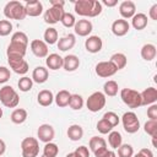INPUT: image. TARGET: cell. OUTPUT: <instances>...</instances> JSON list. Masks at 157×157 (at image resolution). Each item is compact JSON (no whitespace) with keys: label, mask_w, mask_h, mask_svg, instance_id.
I'll use <instances>...</instances> for the list:
<instances>
[{"label":"cell","mask_w":157,"mask_h":157,"mask_svg":"<svg viewBox=\"0 0 157 157\" xmlns=\"http://www.w3.org/2000/svg\"><path fill=\"white\" fill-rule=\"evenodd\" d=\"M147 117L150 120H157V104H151L147 108Z\"/></svg>","instance_id":"cell-47"},{"label":"cell","mask_w":157,"mask_h":157,"mask_svg":"<svg viewBox=\"0 0 157 157\" xmlns=\"http://www.w3.org/2000/svg\"><path fill=\"white\" fill-rule=\"evenodd\" d=\"M94 71L96 74L99 76V77H103V78H107V77H110L113 75L117 74V67L113 65V63H110L109 60L108 61H99L96 67H94Z\"/></svg>","instance_id":"cell-9"},{"label":"cell","mask_w":157,"mask_h":157,"mask_svg":"<svg viewBox=\"0 0 157 157\" xmlns=\"http://www.w3.org/2000/svg\"><path fill=\"white\" fill-rule=\"evenodd\" d=\"M83 98H82V96H80V94H77V93H74V94H71V97H70V103H69V105H70V108L71 109H74V110H80L82 107H83Z\"/></svg>","instance_id":"cell-36"},{"label":"cell","mask_w":157,"mask_h":157,"mask_svg":"<svg viewBox=\"0 0 157 157\" xmlns=\"http://www.w3.org/2000/svg\"><path fill=\"white\" fill-rule=\"evenodd\" d=\"M119 13L123 17V20L126 18H131L135 13H136V6L134 4V1L131 0H125L119 5Z\"/></svg>","instance_id":"cell-16"},{"label":"cell","mask_w":157,"mask_h":157,"mask_svg":"<svg viewBox=\"0 0 157 157\" xmlns=\"http://www.w3.org/2000/svg\"><path fill=\"white\" fill-rule=\"evenodd\" d=\"M17 86H18L20 91H22V92H28V91L32 90L33 81H32V78H29V77H27V76H23V77H21V78L18 80Z\"/></svg>","instance_id":"cell-37"},{"label":"cell","mask_w":157,"mask_h":157,"mask_svg":"<svg viewBox=\"0 0 157 157\" xmlns=\"http://www.w3.org/2000/svg\"><path fill=\"white\" fill-rule=\"evenodd\" d=\"M88 145H90V150H91L92 152H94V151H97V150H99V148H102V147H107L105 140H104L103 137H99V136H92V137L90 139Z\"/></svg>","instance_id":"cell-34"},{"label":"cell","mask_w":157,"mask_h":157,"mask_svg":"<svg viewBox=\"0 0 157 157\" xmlns=\"http://www.w3.org/2000/svg\"><path fill=\"white\" fill-rule=\"evenodd\" d=\"M37 101L42 107H49L54 102V94L49 90H42L37 96Z\"/></svg>","instance_id":"cell-25"},{"label":"cell","mask_w":157,"mask_h":157,"mask_svg":"<svg viewBox=\"0 0 157 157\" xmlns=\"http://www.w3.org/2000/svg\"><path fill=\"white\" fill-rule=\"evenodd\" d=\"M108 144L112 148H118L123 144V137L119 131H110L108 134Z\"/></svg>","instance_id":"cell-33"},{"label":"cell","mask_w":157,"mask_h":157,"mask_svg":"<svg viewBox=\"0 0 157 157\" xmlns=\"http://www.w3.org/2000/svg\"><path fill=\"white\" fill-rule=\"evenodd\" d=\"M66 134H67V137H69L71 141H78V140H81L82 136H83V129H82V126L78 125V124H72V125L69 126Z\"/></svg>","instance_id":"cell-28"},{"label":"cell","mask_w":157,"mask_h":157,"mask_svg":"<svg viewBox=\"0 0 157 157\" xmlns=\"http://www.w3.org/2000/svg\"><path fill=\"white\" fill-rule=\"evenodd\" d=\"M103 118L113 126V128H115L118 124H119V121H120V119H119V117H118V114L117 113H114V112H107V113H104V115H103Z\"/></svg>","instance_id":"cell-44"},{"label":"cell","mask_w":157,"mask_h":157,"mask_svg":"<svg viewBox=\"0 0 157 157\" xmlns=\"http://www.w3.org/2000/svg\"><path fill=\"white\" fill-rule=\"evenodd\" d=\"M93 153H94V157H108V155H109V150H108L107 147H102V148L94 151Z\"/></svg>","instance_id":"cell-48"},{"label":"cell","mask_w":157,"mask_h":157,"mask_svg":"<svg viewBox=\"0 0 157 157\" xmlns=\"http://www.w3.org/2000/svg\"><path fill=\"white\" fill-rule=\"evenodd\" d=\"M11 77V72L10 69H7L6 66H0V83H5L10 80Z\"/></svg>","instance_id":"cell-45"},{"label":"cell","mask_w":157,"mask_h":157,"mask_svg":"<svg viewBox=\"0 0 157 157\" xmlns=\"http://www.w3.org/2000/svg\"><path fill=\"white\" fill-rule=\"evenodd\" d=\"M132 157H142V156H141V155H140V153H139V152H137V153H136V155H135V156H132Z\"/></svg>","instance_id":"cell-56"},{"label":"cell","mask_w":157,"mask_h":157,"mask_svg":"<svg viewBox=\"0 0 157 157\" xmlns=\"http://www.w3.org/2000/svg\"><path fill=\"white\" fill-rule=\"evenodd\" d=\"M27 117H28V114H27V110L26 109H23V108H16L11 113L10 119H11V121L13 124H22V123L26 121Z\"/></svg>","instance_id":"cell-30"},{"label":"cell","mask_w":157,"mask_h":157,"mask_svg":"<svg viewBox=\"0 0 157 157\" xmlns=\"http://www.w3.org/2000/svg\"><path fill=\"white\" fill-rule=\"evenodd\" d=\"M144 130L151 137L156 136V134H157V120H147L144 125Z\"/></svg>","instance_id":"cell-40"},{"label":"cell","mask_w":157,"mask_h":157,"mask_svg":"<svg viewBox=\"0 0 157 157\" xmlns=\"http://www.w3.org/2000/svg\"><path fill=\"white\" fill-rule=\"evenodd\" d=\"M32 53L37 58H47L48 56V44L40 39H33L29 44Z\"/></svg>","instance_id":"cell-13"},{"label":"cell","mask_w":157,"mask_h":157,"mask_svg":"<svg viewBox=\"0 0 157 157\" xmlns=\"http://www.w3.org/2000/svg\"><path fill=\"white\" fill-rule=\"evenodd\" d=\"M120 98L121 101L129 107V108H139L141 107V96L140 92L132 90V88H123L120 91Z\"/></svg>","instance_id":"cell-4"},{"label":"cell","mask_w":157,"mask_h":157,"mask_svg":"<svg viewBox=\"0 0 157 157\" xmlns=\"http://www.w3.org/2000/svg\"><path fill=\"white\" fill-rule=\"evenodd\" d=\"M65 13L64 7H58V6H50L48 10H45L44 12V21L45 23L49 25H55L59 21H61L63 15Z\"/></svg>","instance_id":"cell-8"},{"label":"cell","mask_w":157,"mask_h":157,"mask_svg":"<svg viewBox=\"0 0 157 157\" xmlns=\"http://www.w3.org/2000/svg\"><path fill=\"white\" fill-rule=\"evenodd\" d=\"M70 97H71V93H70L69 91L61 90V91H59V92L56 93V96L54 97V101H55V103H56L58 107L65 108V107H67L69 103H70Z\"/></svg>","instance_id":"cell-27"},{"label":"cell","mask_w":157,"mask_h":157,"mask_svg":"<svg viewBox=\"0 0 157 157\" xmlns=\"http://www.w3.org/2000/svg\"><path fill=\"white\" fill-rule=\"evenodd\" d=\"M21 153L22 157H38L39 144L36 137H25L21 142Z\"/></svg>","instance_id":"cell-5"},{"label":"cell","mask_w":157,"mask_h":157,"mask_svg":"<svg viewBox=\"0 0 157 157\" xmlns=\"http://www.w3.org/2000/svg\"><path fill=\"white\" fill-rule=\"evenodd\" d=\"M75 43H76V38H75V34H66L64 37H61L60 39H58V49L61 50V52H66V50H70L75 47Z\"/></svg>","instance_id":"cell-20"},{"label":"cell","mask_w":157,"mask_h":157,"mask_svg":"<svg viewBox=\"0 0 157 157\" xmlns=\"http://www.w3.org/2000/svg\"><path fill=\"white\" fill-rule=\"evenodd\" d=\"M4 15L9 20H17V21H21L27 16L25 5H22L20 1H15V0L13 1H9L5 5Z\"/></svg>","instance_id":"cell-2"},{"label":"cell","mask_w":157,"mask_h":157,"mask_svg":"<svg viewBox=\"0 0 157 157\" xmlns=\"http://www.w3.org/2000/svg\"><path fill=\"white\" fill-rule=\"evenodd\" d=\"M156 54H157V49L153 44L151 43H147V44H144L142 48H141V58L146 61H152L155 58H156Z\"/></svg>","instance_id":"cell-26"},{"label":"cell","mask_w":157,"mask_h":157,"mask_svg":"<svg viewBox=\"0 0 157 157\" xmlns=\"http://www.w3.org/2000/svg\"><path fill=\"white\" fill-rule=\"evenodd\" d=\"M118 90H119V86H118V83L114 80H108L103 85V93H104V96L114 97V96L118 94Z\"/></svg>","instance_id":"cell-32"},{"label":"cell","mask_w":157,"mask_h":157,"mask_svg":"<svg viewBox=\"0 0 157 157\" xmlns=\"http://www.w3.org/2000/svg\"><path fill=\"white\" fill-rule=\"evenodd\" d=\"M134 148L129 144H121L118 147V157H132Z\"/></svg>","instance_id":"cell-38"},{"label":"cell","mask_w":157,"mask_h":157,"mask_svg":"<svg viewBox=\"0 0 157 157\" xmlns=\"http://www.w3.org/2000/svg\"><path fill=\"white\" fill-rule=\"evenodd\" d=\"M50 5L52 6H58V7H64L65 1L64 0H50Z\"/></svg>","instance_id":"cell-52"},{"label":"cell","mask_w":157,"mask_h":157,"mask_svg":"<svg viewBox=\"0 0 157 157\" xmlns=\"http://www.w3.org/2000/svg\"><path fill=\"white\" fill-rule=\"evenodd\" d=\"M40 157H44V156H40Z\"/></svg>","instance_id":"cell-58"},{"label":"cell","mask_w":157,"mask_h":157,"mask_svg":"<svg viewBox=\"0 0 157 157\" xmlns=\"http://www.w3.org/2000/svg\"><path fill=\"white\" fill-rule=\"evenodd\" d=\"M104 105H105V96L103 92H99V91L93 92L86 101V107L92 113H97L102 110Z\"/></svg>","instance_id":"cell-6"},{"label":"cell","mask_w":157,"mask_h":157,"mask_svg":"<svg viewBox=\"0 0 157 157\" xmlns=\"http://www.w3.org/2000/svg\"><path fill=\"white\" fill-rule=\"evenodd\" d=\"M66 157H77V156L75 155V152H70V153L66 155Z\"/></svg>","instance_id":"cell-55"},{"label":"cell","mask_w":157,"mask_h":157,"mask_svg":"<svg viewBox=\"0 0 157 157\" xmlns=\"http://www.w3.org/2000/svg\"><path fill=\"white\" fill-rule=\"evenodd\" d=\"M131 26L137 31H142L147 26V16L145 13H142V12L135 13L131 17Z\"/></svg>","instance_id":"cell-24"},{"label":"cell","mask_w":157,"mask_h":157,"mask_svg":"<svg viewBox=\"0 0 157 157\" xmlns=\"http://www.w3.org/2000/svg\"><path fill=\"white\" fill-rule=\"evenodd\" d=\"M5 151H6V144L4 140L0 139V156H2L5 153Z\"/></svg>","instance_id":"cell-53"},{"label":"cell","mask_w":157,"mask_h":157,"mask_svg":"<svg viewBox=\"0 0 157 157\" xmlns=\"http://www.w3.org/2000/svg\"><path fill=\"white\" fill-rule=\"evenodd\" d=\"M139 153L142 156V157H153V153L150 148H141L139 151Z\"/></svg>","instance_id":"cell-50"},{"label":"cell","mask_w":157,"mask_h":157,"mask_svg":"<svg viewBox=\"0 0 157 157\" xmlns=\"http://www.w3.org/2000/svg\"><path fill=\"white\" fill-rule=\"evenodd\" d=\"M78 66H80V59L76 55L69 54L65 58H63V67H64V70H66L69 72H72L76 69H78Z\"/></svg>","instance_id":"cell-21"},{"label":"cell","mask_w":157,"mask_h":157,"mask_svg":"<svg viewBox=\"0 0 157 157\" xmlns=\"http://www.w3.org/2000/svg\"><path fill=\"white\" fill-rule=\"evenodd\" d=\"M75 12L83 17H96L102 12V4L98 0H77Z\"/></svg>","instance_id":"cell-1"},{"label":"cell","mask_w":157,"mask_h":157,"mask_svg":"<svg viewBox=\"0 0 157 157\" xmlns=\"http://www.w3.org/2000/svg\"><path fill=\"white\" fill-rule=\"evenodd\" d=\"M108 157H117V155H115V152H114V151H109Z\"/></svg>","instance_id":"cell-54"},{"label":"cell","mask_w":157,"mask_h":157,"mask_svg":"<svg viewBox=\"0 0 157 157\" xmlns=\"http://www.w3.org/2000/svg\"><path fill=\"white\" fill-rule=\"evenodd\" d=\"M141 105H151L157 101V90L155 87H147L141 93Z\"/></svg>","instance_id":"cell-18"},{"label":"cell","mask_w":157,"mask_h":157,"mask_svg":"<svg viewBox=\"0 0 157 157\" xmlns=\"http://www.w3.org/2000/svg\"><path fill=\"white\" fill-rule=\"evenodd\" d=\"M12 32V23L9 20H0V36L6 37Z\"/></svg>","instance_id":"cell-42"},{"label":"cell","mask_w":157,"mask_h":157,"mask_svg":"<svg viewBox=\"0 0 157 157\" xmlns=\"http://www.w3.org/2000/svg\"><path fill=\"white\" fill-rule=\"evenodd\" d=\"M93 29V25L90 20H86V18H82V20H78L76 21L75 26H74V31L77 36L80 37H87L90 36V33L92 32Z\"/></svg>","instance_id":"cell-12"},{"label":"cell","mask_w":157,"mask_h":157,"mask_svg":"<svg viewBox=\"0 0 157 157\" xmlns=\"http://www.w3.org/2000/svg\"><path fill=\"white\" fill-rule=\"evenodd\" d=\"M75 155L77 156V157H90V150L86 147V146H78L75 151Z\"/></svg>","instance_id":"cell-46"},{"label":"cell","mask_w":157,"mask_h":157,"mask_svg":"<svg viewBox=\"0 0 157 157\" xmlns=\"http://www.w3.org/2000/svg\"><path fill=\"white\" fill-rule=\"evenodd\" d=\"M43 38H44V42H45L47 44H49V45L58 43L59 34H58L56 28H54V27H49V28H47V29L44 31Z\"/></svg>","instance_id":"cell-31"},{"label":"cell","mask_w":157,"mask_h":157,"mask_svg":"<svg viewBox=\"0 0 157 157\" xmlns=\"http://www.w3.org/2000/svg\"><path fill=\"white\" fill-rule=\"evenodd\" d=\"M130 29V25L126 20H123V18H119V20H115L113 23H112V32L114 36L117 37H123L125 36Z\"/></svg>","instance_id":"cell-17"},{"label":"cell","mask_w":157,"mask_h":157,"mask_svg":"<svg viewBox=\"0 0 157 157\" xmlns=\"http://www.w3.org/2000/svg\"><path fill=\"white\" fill-rule=\"evenodd\" d=\"M102 47H103V42H102V38L98 36H88V38L85 42L86 50L92 54L99 53L102 50Z\"/></svg>","instance_id":"cell-14"},{"label":"cell","mask_w":157,"mask_h":157,"mask_svg":"<svg viewBox=\"0 0 157 157\" xmlns=\"http://www.w3.org/2000/svg\"><path fill=\"white\" fill-rule=\"evenodd\" d=\"M59 153V147L54 142H47L43 148V156L44 157H56Z\"/></svg>","instance_id":"cell-35"},{"label":"cell","mask_w":157,"mask_h":157,"mask_svg":"<svg viewBox=\"0 0 157 157\" xmlns=\"http://www.w3.org/2000/svg\"><path fill=\"white\" fill-rule=\"evenodd\" d=\"M121 123L128 134H135L140 129V120L134 112H125L121 117Z\"/></svg>","instance_id":"cell-7"},{"label":"cell","mask_w":157,"mask_h":157,"mask_svg":"<svg viewBox=\"0 0 157 157\" xmlns=\"http://www.w3.org/2000/svg\"><path fill=\"white\" fill-rule=\"evenodd\" d=\"M60 22L63 23L64 27H66V28H71V27L75 26V23H76V18H75V16H74L72 13H70V12H65V13L63 15V18H61Z\"/></svg>","instance_id":"cell-43"},{"label":"cell","mask_w":157,"mask_h":157,"mask_svg":"<svg viewBox=\"0 0 157 157\" xmlns=\"http://www.w3.org/2000/svg\"><path fill=\"white\" fill-rule=\"evenodd\" d=\"M110 63H113V65L117 67V70H121L126 66L128 64V59H126V55L123 54V53H114L112 56H110Z\"/></svg>","instance_id":"cell-29"},{"label":"cell","mask_w":157,"mask_h":157,"mask_svg":"<svg viewBox=\"0 0 157 157\" xmlns=\"http://www.w3.org/2000/svg\"><path fill=\"white\" fill-rule=\"evenodd\" d=\"M26 50H27V45L10 42V44H9L7 49H6L7 59H20V58H25Z\"/></svg>","instance_id":"cell-10"},{"label":"cell","mask_w":157,"mask_h":157,"mask_svg":"<svg viewBox=\"0 0 157 157\" xmlns=\"http://www.w3.org/2000/svg\"><path fill=\"white\" fill-rule=\"evenodd\" d=\"M45 64H47V67L50 70H59L63 67V58L56 53H52L47 56Z\"/></svg>","instance_id":"cell-22"},{"label":"cell","mask_w":157,"mask_h":157,"mask_svg":"<svg viewBox=\"0 0 157 157\" xmlns=\"http://www.w3.org/2000/svg\"><path fill=\"white\" fill-rule=\"evenodd\" d=\"M11 42L12 43H18V44H23V45H28V37L25 32H15L11 37Z\"/></svg>","instance_id":"cell-39"},{"label":"cell","mask_w":157,"mask_h":157,"mask_svg":"<svg viewBox=\"0 0 157 157\" xmlns=\"http://www.w3.org/2000/svg\"><path fill=\"white\" fill-rule=\"evenodd\" d=\"M2 118V108H0V119Z\"/></svg>","instance_id":"cell-57"},{"label":"cell","mask_w":157,"mask_h":157,"mask_svg":"<svg viewBox=\"0 0 157 157\" xmlns=\"http://www.w3.org/2000/svg\"><path fill=\"white\" fill-rule=\"evenodd\" d=\"M97 130L101 132V134H109L112 130H113V126L104 119V118H102L101 120H98V123H97Z\"/></svg>","instance_id":"cell-41"},{"label":"cell","mask_w":157,"mask_h":157,"mask_svg":"<svg viewBox=\"0 0 157 157\" xmlns=\"http://www.w3.org/2000/svg\"><path fill=\"white\" fill-rule=\"evenodd\" d=\"M49 77V72L48 69H45L44 66H37L34 67L33 72H32V81L37 82V83H44Z\"/></svg>","instance_id":"cell-23"},{"label":"cell","mask_w":157,"mask_h":157,"mask_svg":"<svg viewBox=\"0 0 157 157\" xmlns=\"http://www.w3.org/2000/svg\"><path fill=\"white\" fill-rule=\"evenodd\" d=\"M37 135L39 141L47 144V142H52V140L55 136V130L50 124H42L39 125L38 130H37Z\"/></svg>","instance_id":"cell-11"},{"label":"cell","mask_w":157,"mask_h":157,"mask_svg":"<svg viewBox=\"0 0 157 157\" xmlns=\"http://www.w3.org/2000/svg\"><path fill=\"white\" fill-rule=\"evenodd\" d=\"M0 102L6 108H15L18 105L20 97L18 93L9 85H5L0 88Z\"/></svg>","instance_id":"cell-3"},{"label":"cell","mask_w":157,"mask_h":157,"mask_svg":"<svg viewBox=\"0 0 157 157\" xmlns=\"http://www.w3.org/2000/svg\"><path fill=\"white\" fill-rule=\"evenodd\" d=\"M25 9H26V15L27 16L37 17V16L42 15V12H43V4L38 0H31V1L26 2Z\"/></svg>","instance_id":"cell-19"},{"label":"cell","mask_w":157,"mask_h":157,"mask_svg":"<svg viewBox=\"0 0 157 157\" xmlns=\"http://www.w3.org/2000/svg\"><path fill=\"white\" fill-rule=\"evenodd\" d=\"M148 15H150L151 20L157 21V4L152 5V7H151V9H150V11H148Z\"/></svg>","instance_id":"cell-49"},{"label":"cell","mask_w":157,"mask_h":157,"mask_svg":"<svg viewBox=\"0 0 157 157\" xmlns=\"http://www.w3.org/2000/svg\"><path fill=\"white\" fill-rule=\"evenodd\" d=\"M101 4H103V5L108 6V7H113V6H115L118 4V0H103Z\"/></svg>","instance_id":"cell-51"},{"label":"cell","mask_w":157,"mask_h":157,"mask_svg":"<svg viewBox=\"0 0 157 157\" xmlns=\"http://www.w3.org/2000/svg\"><path fill=\"white\" fill-rule=\"evenodd\" d=\"M7 61H9L10 67L13 70V72H16L18 75H25L29 70L28 63L23 58H20V59H7Z\"/></svg>","instance_id":"cell-15"}]
</instances>
